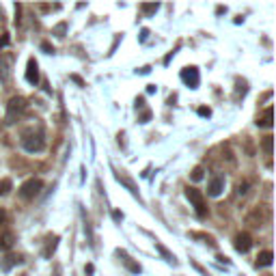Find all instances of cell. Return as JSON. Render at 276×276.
I'll list each match as a JSON object with an SVG mask.
<instances>
[{
	"instance_id": "cell-13",
	"label": "cell",
	"mask_w": 276,
	"mask_h": 276,
	"mask_svg": "<svg viewBox=\"0 0 276 276\" xmlns=\"http://www.w3.org/2000/svg\"><path fill=\"white\" fill-rule=\"evenodd\" d=\"M156 248L160 250V255H162L166 261H169V263H177V261H175V255H173V252H169V250H166L164 248V246L162 244H160V242H156Z\"/></svg>"
},
{
	"instance_id": "cell-1",
	"label": "cell",
	"mask_w": 276,
	"mask_h": 276,
	"mask_svg": "<svg viewBox=\"0 0 276 276\" xmlns=\"http://www.w3.org/2000/svg\"><path fill=\"white\" fill-rule=\"evenodd\" d=\"M22 147H24L28 154H39L46 147V141H43V134L41 132H26L24 138H22Z\"/></svg>"
},
{
	"instance_id": "cell-4",
	"label": "cell",
	"mask_w": 276,
	"mask_h": 276,
	"mask_svg": "<svg viewBox=\"0 0 276 276\" xmlns=\"http://www.w3.org/2000/svg\"><path fill=\"white\" fill-rule=\"evenodd\" d=\"M181 80L190 86V89H197L199 86V69L197 67H186L181 71Z\"/></svg>"
},
{
	"instance_id": "cell-14",
	"label": "cell",
	"mask_w": 276,
	"mask_h": 276,
	"mask_svg": "<svg viewBox=\"0 0 276 276\" xmlns=\"http://www.w3.org/2000/svg\"><path fill=\"white\" fill-rule=\"evenodd\" d=\"M257 125H261V127H272V108H267L265 114H263V119L257 121Z\"/></svg>"
},
{
	"instance_id": "cell-3",
	"label": "cell",
	"mask_w": 276,
	"mask_h": 276,
	"mask_svg": "<svg viewBox=\"0 0 276 276\" xmlns=\"http://www.w3.org/2000/svg\"><path fill=\"white\" fill-rule=\"evenodd\" d=\"M41 188H43V181L33 177V179H28V181H24V184H22L20 197L26 199V201H31V199H35V197H37V194L41 192Z\"/></svg>"
},
{
	"instance_id": "cell-22",
	"label": "cell",
	"mask_w": 276,
	"mask_h": 276,
	"mask_svg": "<svg viewBox=\"0 0 276 276\" xmlns=\"http://www.w3.org/2000/svg\"><path fill=\"white\" fill-rule=\"evenodd\" d=\"M56 33H59V37H63V33H65V24H59V26H56Z\"/></svg>"
},
{
	"instance_id": "cell-23",
	"label": "cell",
	"mask_w": 276,
	"mask_h": 276,
	"mask_svg": "<svg viewBox=\"0 0 276 276\" xmlns=\"http://www.w3.org/2000/svg\"><path fill=\"white\" fill-rule=\"evenodd\" d=\"M112 218H114V220H117V222H121V220H123V214H121V212H114V214H112Z\"/></svg>"
},
{
	"instance_id": "cell-9",
	"label": "cell",
	"mask_w": 276,
	"mask_h": 276,
	"mask_svg": "<svg viewBox=\"0 0 276 276\" xmlns=\"http://www.w3.org/2000/svg\"><path fill=\"white\" fill-rule=\"evenodd\" d=\"M22 110H26V99H24V97H13V99L9 101V119H11L16 112H22Z\"/></svg>"
},
{
	"instance_id": "cell-24",
	"label": "cell",
	"mask_w": 276,
	"mask_h": 276,
	"mask_svg": "<svg viewBox=\"0 0 276 276\" xmlns=\"http://www.w3.org/2000/svg\"><path fill=\"white\" fill-rule=\"evenodd\" d=\"M7 43H9V37H7V35H5V37H3V39H0V48H5V46H7Z\"/></svg>"
},
{
	"instance_id": "cell-5",
	"label": "cell",
	"mask_w": 276,
	"mask_h": 276,
	"mask_svg": "<svg viewBox=\"0 0 276 276\" xmlns=\"http://www.w3.org/2000/svg\"><path fill=\"white\" fill-rule=\"evenodd\" d=\"M222 190H224V177H222V175L212 177V181H209V186H207L209 197H220Z\"/></svg>"
},
{
	"instance_id": "cell-7",
	"label": "cell",
	"mask_w": 276,
	"mask_h": 276,
	"mask_svg": "<svg viewBox=\"0 0 276 276\" xmlns=\"http://www.w3.org/2000/svg\"><path fill=\"white\" fill-rule=\"evenodd\" d=\"M252 246V237L248 233H239L235 235V250L237 252H248Z\"/></svg>"
},
{
	"instance_id": "cell-25",
	"label": "cell",
	"mask_w": 276,
	"mask_h": 276,
	"mask_svg": "<svg viewBox=\"0 0 276 276\" xmlns=\"http://www.w3.org/2000/svg\"><path fill=\"white\" fill-rule=\"evenodd\" d=\"M71 80H74V82H78L80 86H82V84H84V82H82V78H78V76H71Z\"/></svg>"
},
{
	"instance_id": "cell-16",
	"label": "cell",
	"mask_w": 276,
	"mask_h": 276,
	"mask_svg": "<svg viewBox=\"0 0 276 276\" xmlns=\"http://www.w3.org/2000/svg\"><path fill=\"white\" fill-rule=\"evenodd\" d=\"M13 263H22V257H7V261H5V263H3V267H5V270H9V267L13 265Z\"/></svg>"
},
{
	"instance_id": "cell-20",
	"label": "cell",
	"mask_w": 276,
	"mask_h": 276,
	"mask_svg": "<svg viewBox=\"0 0 276 276\" xmlns=\"http://www.w3.org/2000/svg\"><path fill=\"white\" fill-rule=\"evenodd\" d=\"M41 50H43V52H48V54H52V52H54V48L50 46L48 41H46V43H41Z\"/></svg>"
},
{
	"instance_id": "cell-19",
	"label": "cell",
	"mask_w": 276,
	"mask_h": 276,
	"mask_svg": "<svg viewBox=\"0 0 276 276\" xmlns=\"http://www.w3.org/2000/svg\"><path fill=\"white\" fill-rule=\"evenodd\" d=\"M263 151L267 156H272V136H265L263 138Z\"/></svg>"
},
{
	"instance_id": "cell-11",
	"label": "cell",
	"mask_w": 276,
	"mask_h": 276,
	"mask_svg": "<svg viewBox=\"0 0 276 276\" xmlns=\"http://www.w3.org/2000/svg\"><path fill=\"white\" fill-rule=\"evenodd\" d=\"M272 261H274L272 252L263 250V252H259V257H257V267H267V265H272Z\"/></svg>"
},
{
	"instance_id": "cell-6",
	"label": "cell",
	"mask_w": 276,
	"mask_h": 276,
	"mask_svg": "<svg viewBox=\"0 0 276 276\" xmlns=\"http://www.w3.org/2000/svg\"><path fill=\"white\" fill-rule=\"evenodd\" d=\"M26 82L28 84H37L39 82V67H37V61H35V59H28V65H26Z\"/></svg>"
},
{
	"instance_id": "cell-12",
	"label": "cell",
	"mask_w": 276,
	"mask_h": 276,
	"mask_svg": "<svg viewBox=\"0 0 276 276\" xmlns=\"http://www.w3.org/2000/svg\"><path fill=\"white\" fill-rule=\"evenodd\" d=\"M11 246H13V233L7 231V233L0 235V250H9Z\"/></svg>"
},
{
	"instance_id": "cell-17",
	"label": "cell",
	"mask_w": 276,
	"mask_h": 276,
	"mask_svg": "<svg viewBox=\"0 0 276 276\" xmlns=\"http://www.w3.org/2000/svg\"><path fill=\"white\" fill-rule=\"evenodd\" d=\"M9 190H11V179H3V181H0V197L7 194Z\"/></svg>"
},
{
	"instance_id": "cell-26",
	"label": "cell",
	"mask_w": 276,
	"mask_h": 276,
	"mask_svg": "<svg viewBox=\"0 0 276 276\" xmlns=\"http://www.w3.org/2000/svg\"><path fill=\"white\" fill-rule=\"evenodd\" d=\"M5 218H7V216H5V212H3V209H0V224L5 222Z\"/></svg>"
},
{
	"instance_id": "cell-10",
	"label": "cell",
	"mask_w": 276,
	"mask_h": 276,
	"mask_svg": "<svg viewBox=\"0 0 276 276\" xmlns=\"http://www.w3.org/2000/svg\"><path fill=\"white\" fill-rule=\"evenodd\" d=\"M119 255H121V259H123V265H125L129 272H134V274H141V265H138V263H134V261H132V257H129L127 252H119Z\"/></svg>"
},
{
	"instance_id": "cell-18",
	"label": "cell",
	"mask_w": 276,
	"mask_h": 276,
	"mask_svg": "<svg viewBox=\"0 0 276 276\" xmlns=\"http://www.w3.org/2000/svg\"><path fill=\"white\" fill-rule=\"evenodd\" d=\"M141 9L147 13V16H151V13H156V11L160 9V5H158V3H156V5H141Z\"/></svg>"
},
{
	"instance_id": "cell-21",
	"label": "cell",
	"mask_w": 276,
	"mask_h": 276,
	"mask_svg": "<svg viewBox=\"0 0 276 276\" xmlns=\"http://www.w3.org/2000/svg\"><path fill=\"white\" fill-rule=\"evenodd\" d=\"M199 114H201V117H209L212 110H209V108H199Z\"/></svg>"
},
{
	"instance_id": "cell-8",
	"label": "cell",
	"mask_w": 276,
	"mask_h": 276,
	"mask_svg": "<svg viewBox=\"0 0 276 276\" xmlns=\"http://www.w3.org/2000/svg\"><path fill=\"white\" fill-rule=\"evenodd\" d=\"M114 179H117V181H119V184H123V186H125V188H127V190H129V192H132V194H134V197H136V199H141V197H138V190H136L134 181H132V179H129V177H125V173H119V171H117V173H114Z\"/></svg>"
},
{
	"instance_id": "cell-15",
	"label": "cell",
	"mask_w": 276,
	"mask_h": 276,
	"mask_svg": "<svg viewBox=\"0 0 276 276\" xmlns=\"http://www.w3.org/2000/svg\"><path fill=\"white\" fill-rule=\"evenodd\" d=\"M203 173H205V171H203V166H194L192 173H190V179H192V181H201L203 177H205Z\"/></svg>"
},
{
	"instance_id": "cell-2",
	"label": "cell",
	"mask_w": 276,
	"mask_h": 276,
	"mask_svg": "<svg viewBox=\"0 0 276 276\" xmlns=\"http://www.w3.org/2000/svg\"><path fill=\"white\" fill-rule=\"evenodd\" d=\"M186 197L188 201L194 205V209H197V216L199 218H205L207 216V205H205V199H203V194L197 190V188H188L186 190Z\"/></svg>"
}]
</instances>
